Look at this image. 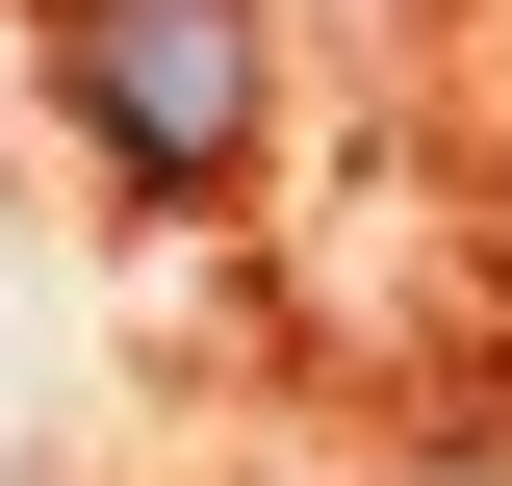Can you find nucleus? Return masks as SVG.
I'll return each mask as SVG.
<instances>
[{
    "label": "nucleus",
    "instance_id": "f257e3e1",
    "mask_svg": "<svg viewBox=\"0 0 512 486\" xmlns=\"http://www.w3.org/2000/svg\"><path fill=\"white\" fill-rule=\"evenodd\" d=\"M77 128H103L128 180H231L256 154V0H77Z\"/></svg>",
    "mask_w": 512,
    "mask_h": 486
}]
</instances>
